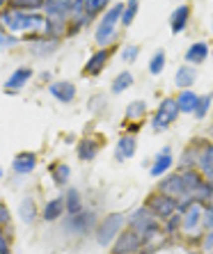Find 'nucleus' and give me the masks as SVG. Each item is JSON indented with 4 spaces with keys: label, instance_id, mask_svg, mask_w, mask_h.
Segmentation results:
<instances>
[{
    "label": "nucleus",
    "instance_id": "nucleus-3",
    "mask_svg": "<svg viewBox=\"0 0 213 254\" xmlns=\"http://www.w3.org/2000/svg\"><path fill=\"white\" fill-rule=\"evenodd\" d=\"M124 222H126V215H122V213H113V215L103 218V222H101L99 229H96V243L106 248V245H110L113 241H117Z\"/></svg>",
    "mask_w": 213,
    "mask_h": 254
},
{
    "label": "nucleus",
    "instance_id": "nucleus-27",
    "mask_svg": "<svg viewBox=\"0 0 213 254\" xmlns=\"http://www.w3.org/2000/svg\"><path fill=\"white\" fill-rule=\"evenodd\" d=\"M195 78H197V71L193 66H181V69H177L174 83H177V87L188 89L190 85H195Z\"/></svg>",
    "mask_w": 213,
    "mask_h": 254
},
{
    "label": "nucleus",
    "instance_id": "nucleus-34",
    "mask_svg": "<svg viewBox=\"0 0 213 254\" xmlns=\"http://www.w3.org/2000/svg\"><path fill=\"white\" fill-rule=\"evenodd\" d=\"M138 2H140V0H129L124 5V14H122V23L124 25L133 23V18H136V14H138Z\"/></svg>",
    "mask_w": 213,
    "mask_h": 254
},
{
    "label": "nucleus",
    "instance_id": "nucleus-39",
    "mask_svg": "<svg viewBox=\"0 0 213 254\" xmlns=\"http://www.w3.org/2000/svg\"><path fill=\"white\" fill-rule=\"evenodd\" d=\"M18 39L14 35H9L5 28H2V23H0V46H14Z\"/></svg>",
    "mask_w": 213,
    "mask_h": 254
},
{
    "label": "nucleus",
    "instance_id": "nucleus-24",
    "mask_svg": "<svg viewBox=\"0 0 213 254\" xmlns=\"http://www.w3.org/2000/svg\"><path fill=\"white\" fill-rule=\"evenodd\" d=\"M197 101H200V96H197L195 92H190V89H184V92L177 96L179 113H195Z\"/></svg>",
    "mask_w": 213,
    "mask_h": 254
},
{
    "label": "nucleus",
    "instance_id": "nucleus-32",
    "mask_svg": "<svg viewBox=\"0 0 213 254\" xmlns=\"http://www.w3.org/2000/svg\"><path fill=\"white\" fill-rule=\"evenodd\" d=\"M46 5V0H12L9 7L14 9H21V12H37V9H42Z\"/></svg>",
    "mask_w": 213,
    "mask_h": 254
},
{
    "label": "nucleus",
    "instance_id": "nucleus-21",
    "mask_svg": "<svg viewBox=\"0 0 213 254\" xmlns=\"http://www.w3.org/2000/svg\"><path fill=\"white\" fill-rule=\"evenodd\" d=\"M172 154H170V147H165L163 151H160L158 156H156V160H154V165L149 167V172H151V177H160V174H165L167 170L172 167Z\"/></svg>",
    "mask_w": 213,
    "mask_h": 254
},
{
    "label": "nucleus",
    "instance_id": "nucleus-36",
    "mask_svg": "<svg viewBox=\"0 0 213 254\" xmlns=\"http://www.w3.org/2000/svg\"><path fill=\"white\" fill-rule=\"evenodd\" d=\"M163 66H165V53H163V51H158V53L151 58V62H149V71H151L154 76H158L160 71H163Z\"/></svg>",
    "mask_w": 213,
    "mask_h": 254
},
{
    "label": "nucleus",
    "instance_id": "nucleus-10",
    "mask_svg": "<svg viewBox=\"0 0 213 254\" xmlns=\"http://www.w3.org/2000/svg\"><path fill=\"white\" fill-rule=\"evenodd\" d=\"M30 78H32V69H30V66H18L16 71H12V76L7 78L5 92L7 94H16V92H21Z\"/></svg>",
    "mask_w": 213,
    "mask_h": 254
},
{
    "label": "nucleus",
    "instance_id": "nucleus-42",
    "mask_svg": "<svg viewBox=\"0 0 213 254\" xmlns=\"http://www.w3.org/2000/svg\"><path fill=\"white\" fill-rule=\"evenodd\" d=\"M138 53H140V51H138V46H126L124 53H122V58H124L126 62H133V60L138 58Z\"/></svg>",
    "mask_w": 213,
    "mask_h": 254
},
{
    "label": "nucleus",
    "instance_id": "nucleus-1",
    "mask_svg": "<svg viewBox=\"0 0 213 254\" xmlns=\"http://www.w3.org/2000/svg\"><path fill=\"white\" fill-rule=\"evenodd\" d=\"M0 23L9 35H14V32H42L46 25V16L37 12H21L14 7H5L0 12Z\"/></svg>",
    "mask_w": 213,
    "mask_h": 254
},
{
    "label": "nucleus",
    "instance_id": "nucleus-4",
    "mask_svg": "<svg viewBox=\"0 0 213 254\" xmlns=\"http://www.w3.org/2000/svg\"><path fill=\"white\" fill-rule=\"evenodd\" d=\"M177 117H179L177 99H163V103L158 106L154 119H151V126H154V130H165L167 126L174 124Z\"/></svg>",
    "mask_w": 213,
    "mask_h": 254
},
{
    "label": "nucleus",
    "instance_id": "nucleus-30",
    "mask_svg": "<svg viewBox=\"0 0 213 254\" xmlns=\"http://www.w3.org/2000/svg\"><path fill=\"white\" fill-rule=\"evenodd\" d=\"M51 177H53L55 186H67L71 177V167L67 163H55V165H51Z\"/></svg>",
    "mask_w": 213,
    "mask_h": 254
},
{
    "label": "nucleus",
    "instance_id": "nucleus-8",
    "mask_svg": "<svg viewBox=\"0 0 213 254\" xmlns=\"http://www.w3.org/2000/svg\"><path fill=\"white\" fill-rule=\"evenodd\" d=\"M158 225V220H156V215L151 211H149L147 206H142V208H138V211H133V215L129 218V229H133V231H138V234H147L151 227H156Z\"/></svg>",
    "mask_w": 213,
    "mask_h": 254
},
{
    "label": "nucleus",
    "instance_id": "nucleus-16",
    "mask_svg": "<svg viewBox=\"0 0 213 254\" xmlns=\"http://www.w3.org/2000/svg\"><path fill=\"white\" fill-rule=\"evenodd\" d=\"M37 167V156L32 151H21V154L14 156L12 160V170L16 174H30V172Z\"/></svg>",
    "mask_w": 213,
    "mask_h": 254
},
{
    "label": "nucleus",
    "instance_id": "nucleus-12",
    "mask_svg": "<svg viewBox=\"0 0 213 254\" xmlns=\"http://www.w3.org/2000/svg\"><path fill=\"white\" fill-rule=\"evenodd\" d=\"M51 96L58 99L60 103H71V101L76 99V85L69 83V80H58V83H51L48 87Z\"/></svg>",
    "mask_w": 213,
    "mask_h": 254
},
{
    "label": "nucleus",
    "instance_id": "nucleus-23",
    "mask_svg": "<svg viewBox=\"0 0 213 254\" xmlns=\"http://www.w3.org/2000/svg\"><path fill=\"white\" fill-rule=\"evenodd\" d=\"M188 16H190V7L188 5H181V7H177V9L172 12L170 28H172V32H174V35H177V32H181V30L186 28V23H188Z\"/></svg>",
    "mask_w": 213,
    "mask_h": 254
},
{
    "label": "nucleus",
    "instance_id": "nucleus-11",
    "mask_svg": "<svg viewBox=\"0 0 213 254\" xmlns=\"http://www.w3.org/2000/svg\"><path fill=\"white\" fill-rule=\"evenodd\" d=\"M197 172H202L207 181H213V144H202L197 149Z\"/></svg>",
    "mask_w": 213,
    "mask_h": 254
},
{
    "label": "nucleus",
    "instance_id": "nucleus-26",
    "mask_svg": "<svg viewBox=\"0 0 213 254\" xmlns=\"http://www.w3.org/2000/svg\"><path fill=\"white\" fill-rule=\"evenodd\" d=\"M65 206H67V215H76V213L83 211V199H80V192L76 188H69L65 195Z\"/></svg>",
    "mask_w": 213,
    "mask_h": 254
},
{
    "label": "nucleus",
    "instance_id": "nucleus-7",
    "mask_svg": "<svg viewBox=\"0 0 213 254\" xmlns=\"http://www.w3.org/2000/svg\"><path fill=\"white\" fill-rule=\"evenodd\" d=\"M142 248V236L133 229H126L117 236L113 245V254H136Z\"/></svg>",
    "mask_w": 213,
    "mask_h": 254
},
{
    "label": "nucleus",
    "instance_id": "nucleus-46",
    "mask_svg": "<svg viewBox=\"0 0 213 254\" xmlns=\"http://www.w3.org/2000/svg\"><path fill=\"white\" fill-rule=\"evenodd\" d=\"M0 179H2V170H0Z\"/></svg>",
    "mask_w": 213,
    "mask_h": 254
},
{
    "label": "nucleus",
    "instance_id": "nucleus-31",
    "mask_svg": "<svg viewBox=\"0 0 213 254\" xmlns=\"http://www.w3.org/2000/svg\"><path fill=\"white\" fill-rule=\"evenodd\" d=\"M133 85V73L131 71H122L119 76H115L113 85H110V89H113V94H122V92H126V89Z\"/></svg>",
    "mask_w": 213,
    "mask_h": 254
},
{
    "label": "nucleus",
    "instance_id": "nucleus-29",
    "mask_svg": "<svg viewBox=\"0 0 213 254\" xmlns=\"http://www.w3.org/2000/svg\"><path fill=\"white\" fill-rule=\"evenodd\" d=\"M18 218L23 222H35L37 218V206H35V199L32 197H23L21 204H18Z\"/></svg>",
    "mask_w": 213,
    "mask_h": 254
},
{
    "label": "nucleus",
    "instance_id": "nucleus-33",
    "mask_svg": "<svg viewBox=\"0 0 213 254\" xmlns=\"http://www.w3.org/2000/svg\"><path fill=\"white\" fill-rule=\"evenodd\" d=\"M144 101H133L129 108H126V119H133V122H140L142 117H144Z\"/></svg>",
    "mask_w": 213,
    "mask_h": 254
},
{
    "label": "nucleus",
    "instance_id": "nucleus-19",
    "mask_svg": "<svg viewBox=\"0 0 213 254\" xmlns=\"http://www.w3.org/2000/svg\"><path fill=\"white\" fill-rule=\"evenodd\" d=\"M99 140H94V137H83V140L78 142V149H76V154L80 160H85V163H89V160H94L96 154H99Z\"/></svg>",
    "mask_w": 213,
    "mask_h": 254
},
{
    "label": "nucleus",
    "instance_id": "nucleus-20",
    "mask_svg": "<svg viewBox=\"0 0 213 254\" xmlns=\"http://www.w3.org/2000/svg\"><path fill=\"white\" fill-rule=\"evenodd\" d=\"M202 215H204V211H202V204H193V206L188 208L186 213H181V227H184L186 231H195V227L202 222Z\"/></svg>",
    "mask_w": 213,
    "mask_h": 254
},
{
    "label": "nucleus",
    "instance_id": "nucleus-38",
    "mask_svg": "<svg viewBox=\"0 0 213 254\" xmlns=\"http://www.w3.org/2000/svg\"><path fill=\"white\" fill-rule=\"evenodd\" d=\"M193 165H197V151L195 147H190L184 156H181V167L184 170H193Z\"/></svg>",
    "mask_w": 213,
    "mask_h": 254
},
{
    "label": "nucleus",
    "instance_id": "nucleus-35",
    "mask_svg": "<svg viewBox=\"0 0 213 254\" xmlns=\"http://www.w3.org/2000/svg\"><path fill=\"white\" fill-rule=\"evenodd\" d=\"M209 108H211V94L207 96H200V101H197V108H195V119H204L209 113Z\"/></svg>",
    "mask_w": 213,
    "mask_h": 254
},
{
    "label": "nucleus",
    "instance_id": "nucleus-43",
    "mask_svg": "<svg viewBox=\"0 0 213 254\" xmlns=\"http://www.w3.org/2000/svg\"><path fill=\"white\" fill-rule=\"evenodd\" d=\"M202 218H204V220H202V222H204V227H207V229L211 231V229H213V208L209 206V208H207V213H204Z\"/></svg>",
    "mask_w": 213,
    "mask_h": 254
},
{
    "label": "nucleus",
    "instance_id": "nucleus-37",
    "mask_svg": "<svg viewBox=\"0 0 213 254\" xmlns=\"http://www.w3.org/2000/svg\"><path fill=\"white\" fill-rule=\"evenodd\" d=\"M108 5V0H85V9L89 16H96L99 12H103V7Z\"/></svg>",
    "mask_w": 213,
    "mask_h": 254
},
{
    "label": "nucleus",
    "instance_id": "nucleus-40",
    "mask_svg": "<svg viewBox=\"0 0 213 254\" xmlns=\"http://www.w3.org/2000/svg\"><path fill=\"white\" fill-rule=\"evenodd\" d=\"M179 227H181V213H177V215H172L165 229H167V234H174V231H177Z\"/></svg>",
    "mask_w": 213,
    "mask_h": 254
},
{
    "label": "nucleus",
    "instance_id": "nucleus-44",
    "mask_svg": "<svg viewBox=\"0 0 213 254\" xmlns=\"http://www.w3.org/2000/svg\"><path fill=\"white\" fill-rule=\"evenodd\" d=\"M204 248H207V250H211V248H213V229L209 231L207 238H204Z\"/></svg>",
    "mask_w": 213,
    "mask_h": 254
},
{
    "label": "nucleus",
    "instance_id": "nucleus-25",
    "mask_svg": "<svg viewBox=\"0 0 213 254\" xmlns=\"http://www.w3.org/2000/svg\"><path fill=\"white\" fill-rule=\"evenodd\" d=\"M207 58H209V46L204 42L193 44L188 48V53H186V62H190V64H202Z\"/></svg>",
    "mask_w": 213,
    "mask_h": 254
},
{
    "label": "nucleus",
    "instance_id": "nucleus-6",
    "mask_svg": "<svg viewBox=\"0 0 213 254\" xmlns=\"http://www.w3.org/2000/svg\"><path fill=\"white\" fill-rule=\"evenodd\" d=\"M147 208L151 213H154L156 218H172L174 213H177V199H172V197L167 195H160V192H156V195H151L147 199Z\"/></svg>",
    "mask_w": 213,
    "mask_h": 254
},
{
    "label": "nucleus",
    "instance_id": "nucleus-13",
    "mask_svg": "<svg viewBox=\"0 0 213 254\" xmlns=\"http://www.w3.org/2000/svg\"><path fill=\"white\" fill-rule=\"evenodd\" d=\"M108 58H110V51H108V48H99V51L92 53V58L85 62L83 73L85 76H99L101 71H103V66L108 64Z\"/></svg>",
    "mask_w": 213,
    "mask_h": 254
},
{
    "label": "nucleus",
    "instance_id": "nucleus-41",
    "mask_svg": "<svg viewBox=\"0 0 213 254\" xmlns=\"http://www.w3.org/2000/svg\"><path fill=\"white\" fill-rule=\"evenodd\" d=\"M9 218H12V213H9V208L0 201V227H7L9 225Z\"/></svg>",
    "mask_w": 213,
    "mask_h": 254
},
{
    "label": "nucleus",
    "instance_id": "nucleus-48",
    "mask_svg": "<svg viewBox=\"0 0 213 254\" xmlns=\"http://www.w3.org/2000/svg\"><path fill=\"white\" fill-rule=\"evenodd\" d=\"M211 28H213V23H211Z\"/></svg>",
    "mask_w": 213,
    "mask_h": 254
},
{
    "label": "nucleus",
    "instance_id": "nucleus-22",
    "mask_svg": "<svg viewBox=\"0 0 213 254\" xmlns=\"http://www.w3.org/2000/svg\"><path fill=\"white\" fill-rule=\"evenodd\" d=\"M133 154H136V137L133 135H122L119 142H117V149H115L117 160H129Z\"/></svg>",
    "mask_w": 213,
    "mask_h": 254
},
{
    "label": "nucleus",
    "instance_id": "nucleus-14",
    "mask_svg": "<svg viewBox=\"0 0 213 254\" xmlns=\"http://www.w3.org/2000/svg\"><path fill=\"white\" fill-rule=\"evenodd\" d=\"M71 2L73 0H46V18H58V21H69Z\"/></svg>",
    "mask_w": 213,
    "mask_h": 254
},
{
    "label": "nucleus",
    "instance_id": "nucleus-17",
    "mask_svg": "<svg viewBox=\"0 0 213 254\" xmlns=\"http://www.w3.org/2000/svg\"><path fill=\"white\" fill-rule=\"evenodd\" d=\"M65 211H67L65 197H53V199L46 201V206H44V211H42V218L46 220V222H55V220H60L65 215Z\"/></svg>",
    "mask_w": 213,
    "mask_h": 254
},
{
    "label": "nucleus",
    "instance_id": "nucleus-45",
    "mask_svg": "<svg viewBox=\"0 0 213 254\" xmlns=\"http://www.w3.org/2000/svg\"><path fill=\"white\" fill-rule=\"evenodd\" d=\"M2 9H5V0H0V12H2Z\"/></svg>",
    "mask_w": 213,
    "mask_h": 254
},
{
    "label": "nucleus",
    "instance_id": "nucleus-28",
    "mask_svg": "<svg viewBox=\"0 0 213 254\" xmlns=\"http://www.w3.org/2000/svg\"><path fill=\"white\" fill-rule=\"evenodd\" d=\"M184 174V184H186V195L193 197V192H195L197 188H200L202 184H204V179H202V172H195V170H184L181 172Z\"/></svg>",
    "mask_w": 213,
    "mask_h": 254
},
{
    "label": "nucleus",
    "instance_id": "nucleus-47",
    "mask_svg": "<svg viewBox=\"0 0 213 254\" xmlns=\"http://www.w3.org/2000/svg\"><path fill=\"white\" fill-rule=\"evenodd\" d=\"M5 2H7V0H5ZM9 2H12V0H9Z\"/></svg>",
    "mask_w": 213,
    "mask_h": 254
},
{
    "label": "nucleus",
    "instance_id": "nucleus-9",
    "mask_svg": "<svg viewBox=\"0 0 213 254\" xmlns=\"http://www.w3.org/2000/svg\"><path fill=\"white\" fill-rule=\"evenodd\" d=\"M158 192L160 195H167L172 199H181L186 197V184H184V174H170L158 184Z\"/></svg>",
    "mask_w": 213,
    "mask_h": 254
},
{
    "label": "nucleus",
    "instance_id": "nucleus-18",
    "mask_svg": "<svg viewBox=\"0 0 213 254\" xmlns=\"http://www.w3.org/2000/svg\"><path fill=\"white\" fill-rule=\"evenodd\" d=\"M65 35H69V21H58V18H46L44 25V37L60 42Z\"/></svg>",
    "mask_w": 213,
    "mask_h": 254
},
{
    "label": "nucleus",
    "instance_id": "nucleus-2",
    "mask_svg": "<svg viewBox=\"0 0 213 254\" xmlns=\"http://www.w3.org/2000/svg\"><path fill=\"white\" fill-rule=\"evenodd\" d=\"M122 14H124V5H122V2H115V5L103 14V18L99 21V28H96V35H94L99 46L106 48L108 44L115 39V30H117V23L122 21Z\"/></svg>",
    "mask_w": 213,
    "mask_h": 254
},
{
    "label": "nucleus",
    "instance_id": "nucleus-5",
    "mask_svg": "<svg viewBox=\"0 0 213 254\" xmlns=\"http://www.w3.org/2000/svg\"><path fill=\"white\" fill-rule=\"evenodd\" d=\"M96 225V215L92 211H80L76 215H69L65 222V229L76 234V236H85L87 231H92Z\"/></svg>",
    "mask_w": 213,
    "mask_h": 254
},
{
    "label": "nucleus",
    "instance_id": "nucleus-15",
    "mask_svg": "<svg viewBox=\"0 0 213 254\" xmlns=\"http://www.w3.org/2000/svg\"><path fill=\"white\" fill-rule=\"evenodd\" d=\"M60 42H55V39H48V37H39V39H35V42H30V53L35 55V58H48V55H53L55 51H58Z\"/></svg>",
    "mask_w": 213,
    "mask_h": 254
}]
</instances>
